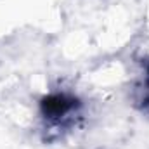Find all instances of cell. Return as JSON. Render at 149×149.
<instances>
[{"label": "cell", "instance_id": "6da1fadb", "mask_svg": "<svg viewBox=\"0 0 149 149\" xmlns=\"http://www.w3.org/2000/svg\"><path fill=\"white\" fill-rule=\"evenodd\" d=\"M74 108V101L68 95L54 94L42 101V113L49 120H61Z\"/></svg>", "mask_w": 149, "mask_h": 149}]
</instances>
